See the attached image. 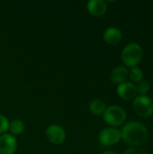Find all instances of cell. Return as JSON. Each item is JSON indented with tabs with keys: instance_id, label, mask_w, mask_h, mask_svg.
<instances>
[{
	"instance_id": "1",
	"label": "cell",
	"mask_w": 153,
	"mask_h": 154,
	"mask_svg": "<svg viewBox=\"0 0 153 154\" xmlns=\"http://www.w3.org/2000/svg\"><path fill=\"white\" fill-rule=\"evenodd\" d=\"M148 134L146 126L140 122H128L121 130L122 139L125 143L133 146V148H137L144 144L148 139Z\"/></svg>"
},
{
	"instance_id": "2",
	"label": "cell",
	"mask_w": 153,
	"mask_h": 154,
	"mask_svg": "<svg viewBox=\"0 0 153 154\" xmlns=\"http://www.w3.org/2000/svg\"><path fill=\"white\" fill-rule=\"evenodd\" d=\"M143 57L142 46L137 42H130L122 51L121 59L126 68L137 67Z\"/></svg>"
},
{
	"instance_id": "3",
	"label": "cell",
	"mask_w": 153,
	"mask_h": 154,
	"mask_svg": "<svg viewBox=\"0 0 153 154\" xmlns=\"http://www.w3.org/2000/svg\"><path fill=\"white\" fill-rule=\"evenodd\" d=\"M103 118L106 124L108 125L110 127L116 128L125 123L126 112L120 106H110L106 107L103 115Z\"/></svg>"
},
{
	"instance_id": "4",
	"label": "cell",
	"mask_w": 153,
	"mask_h": 154,
	"mask_svg": "<svg viewBox=\"0 0 153 154\" xmlns=\"http://www.w3.org/2000/svg\"><path fill=\"white\" fill-rule=\"evenodd\" d=\"M133 110L142 117L148 118L153 115V100L148 96H137L133 101Z\"/></svg>"
},
{
	"instance_id": "5",
	"label": "cell",
	"mask_w": 153,
	"mask_h": 154,
	"mask_svg": "<svg viewBox=\"0 0 153 154\" xmlns=\"http://www.w3.org/2000/svg\"><path fill=\"white\" fill-rule=\"evenodd\" d=\"M122 140L121 131L114 127H106L100 131L98 141L104 146H113Z\"/></svg>"
},
{
	"instance_id": "6",
	"label": "cell",
	"mask_w": 153,
	"mask_h": 154,
	"mask_svg": "<svg viewBox=\"0 0 153 154\" xmlns=\"http://www.w3.org/2000/svg\"><path fill=\"white\" fill-rule=\"evenodd\" d=\"M46 137L50 143L60 145L64 143L66 133L61 126L58 125H50L46 129Z\"/></svg>"
},
{
	"instance_id": "7",
	"label": "cell",
	"mask_w": 153,
	"mask_h": 154,
	"mask_svg": "<svg viewBox=\"0 0 153 154\" xmlns=\"http://www.w3.org/2000/svg\"><path fill=\"white\" fill-rule=\"evenodd\" d=\"M116 92L119 97L126 101L133 100L138 96L136 85L130 81H125L124 83L119 84L117 86Z\"/></svg>"
},
{
	"instance_id": "8",
	"label": "cell",
	"mask_w": 153,
	"mask_h": 154,
	"mask_svg": "<svg viewBox=\"0 0 153 154\" xmlns=\"http://www.w3.org/2000/svg\"><path fill=\"white\" fill-rule=\"evenodd\" d=\"M17 149V141L11 134L0 135V154H14Z\"/></svg>"
},
{
	"instance_id": "9",
	"label": "cell",
	"mask_w": 153,
	"mask_h": 154,
	"mask_svg": "<svg viewBox=\"0 0 153 154\" xmlns=\"http://www.w3.org/2000/svg\"><path fill=\"white\" fill-rule=\"evenodd\" d=\"M88 13L95 17H102L107 11V4L104 0H90L87 4Z\"/></svg>"
},
{
	"instance_id": "10",
	"label": "cell",
	"mask_w": 153,
	"mask_h": 154,
	"mask_svg": "<svg viewBox=\"0 0 153 154\" xmlns=\"http://www.w3.org/2000/svg\"><path fill=\"white\" fill-rule=\"evenodd\" d=\"M104 41L109 45H116L118 44L123 38V33L121 30L115 26H110L106 29L103 34Z\"/></svg>"
},
{
	"instance_id": "11",
	"label": "cell",
	"mask_w": 153,
	"mask_h": 154,
	"mask_svg": "<svg viewBox=\"0 0 153 154\" xmlns=\"http://www.w3.org/2000/svg\"><path fill=\"white\" fill-rule=\"evenodd\" d=\"M129 76V70L125 66H118L115 68L110 75V79L115 84H121L126 81Z\"/></svg>"
},
{
	"instance_id": "12",
	"label": "cell",
	"mask_w": 153,
	"mask_h": 154,
	"mask_svg": "<svg viewBox=\"0 0 153 154\" xmlns=\"http://www.w3.org/2000/svg\"><path fill=\"white\" fill-rule=\"evenodd\" d=\"M106 107H107V106H106V102L104 100L96 98V99H94V100H92L90 102L88 109H89L91 114L99 116L104 115Z\"/></svg>"
},
{
	"instance_id": "13",
	"label": "cell",
	"mask_w": 153,
	"mask_h": 154,
	"mask_svg": "<svg viewBox=\"0 0 153 154\" xmlns=\"http://www.w3.org/2000/svg\"><path fill=\"white\" fill-rule=\"evenodd\" d=\"M12 135H19L24 131L23 122L20 119H14L9 124V129Z\"/></svg>"
},
{
	"instance_id": "14",
	"label": "cell",
	"mask_w": 153,
	"mask_h": 154,
	"mask_svg": "<svg viewBox=\"0 0 153 154\" xmlns=\"http://www.w3.org/2000/svg\"><path fill=\"white\" fill-rule=\"evenodd\" d=\"M128 78H130V79L132 80V82L133 84L134 83H139L143 79L142 69L141 68H139V67L131 68V69L129 70V76H128Z\"/></svg>"
},
{
	"instance_id": "15",
	"label": "cell",
	"mask_w": 153,
	"mask_h": 154,
	"mask_svg": "<svg viewBox=\"0 0 153 154\" xmlns=\"http://www.w3.org/2000/svg\"><path fill=\"white\" fill-rule=\"evenodd\" d=\"M136 88L138 96H147L151 89V83L146 79H142L136 85Z\"/></svg>"
},
{
	"instance_id": "16",
	"label": "cell",
	"mask_w": 153,
	"mask_h": 154,
	"mask_svg": "<svg viewBox=\"0 0 153 154\" xmlns=\"http://www.w3.org/2000/svg\"><path fill=\"white\" fill-rule=\"evenodd\" d=\"M9 124L10 122L8 119L4 116L0 114V134H4L6 133V131L9 129Z\"/></svg>"
},
{
	"instance_id": "17",
	"label": "cell",
	"mask_w": 153,
	"mask_h": 154,
	"mask_svg": "<svg viewBox=\"0 0 153 154\" xmlns=\"http://www.w3.org/2000/svg\"><path fill=\"white\" fill-rule=\"evenodd\" d=\"M123 154H149L147 153L145 151L142 150V149H139V148H129L127 149L124 152Z\"/></svg>"
},
{
	"instance_id": "18",
	"label": "cell",
	"mask_w": 153,
	"mask_h": 154,
	"mask_svg": "<svg viewBox=\"0 0 153 154\" xmlns=\"http://www.w3.org/2000/svg\"><path fill=\"white\" fill-rule=\"evenodd\" d=\"M102 154H117L116 152H111V151H108V152H105L104 153Z\"/></svg>"
}]
</instances>
